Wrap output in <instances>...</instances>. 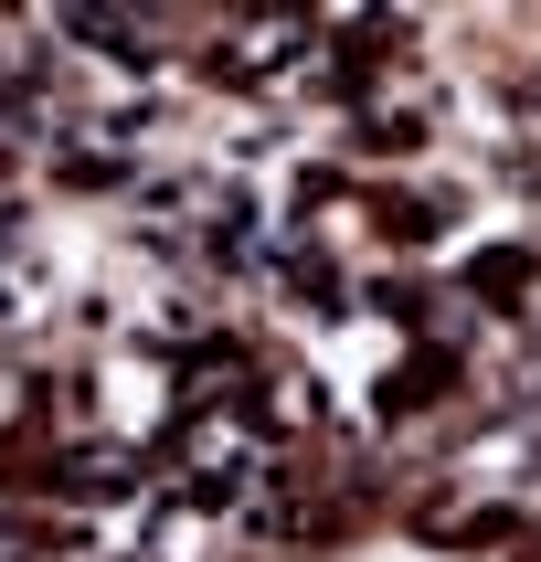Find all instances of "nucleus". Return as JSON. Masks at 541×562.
I'll return each mask as SVG.
<instances>
[{
  "label": "nucleus",
  "instance_id": "1",
  "mask_svg": "<svg viewBox=\"0 0 541 562\" xmlns=\"http://www.w3.org/2000/svg\"><path fill=\"white\" fill-rule=\"evenodd\" d=\"M425 127H436V95L414 75H393V95H361V149H425Z\"/></svg>",
  "mask_w": 541,
  "mask_h": 562
}]
</instances>
